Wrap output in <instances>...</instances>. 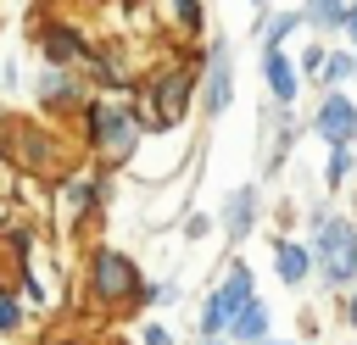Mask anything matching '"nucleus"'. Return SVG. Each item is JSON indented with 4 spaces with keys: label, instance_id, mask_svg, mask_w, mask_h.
Here are the masks:
<instances>
[{
    "label": "nucleus",
    "instance_id": "1",
    "mask_svg": "<svg viewBox=\"0 0 357 345\" xmlns=\"http://www.w3.org/2000/svg\"><path fill=\"white\" fill-rule=\"evenodd\" d=\"M78 122H84V145L95 150L100 167H123V161H134V150H139V139H145V117H139V106L112 100V95H89L84 111H78Z\"/></svg>",
    "mask_w": 357,
    "mask_h": 345
},
{
    "label": "nucleus",
    "instance_id": "2",
    "mask_svg": "<svg viewBox=\"0 0 357 345\" xmlns=\"http://www.w3.org/2000/svg\"><path fill=\"white\" fill-rule=\"evenodd\" d=\"M84 284H89V300H95V306H106V312H128L145 278H139V267H134L128 250H117V245H95V250H89V267H84Z\"/></svg>",
    "mask_w": 357,
    "mask_h": 345
},
{
    "label": "nucleus",
    "instance_id": "3",
    "mask_svg": "<svg viewBox=\"0 0 357 345\" xmlns=\"http://www.w3.org/2000/svg\"><path fill=\"white\" fill-rule=\"evenodd\" d=\"M50 206H56V228L61 234H78L89 217H100L112 206V172L106 167L100 172H61Z\"/></svg>",
    "mask_w": 357,
    "mask_h": 345
},
{
    "label": "nucleus",
    "instance_id": "4",
    "mask_svg": "<svg viewBox=\"0 0 357 345\" xmlns=\"http://www.w3.org/2000/svg\"><path fill=\"white\" fill-rule=\"evenodd\" d=\"M190 95H195V61L178 56L173 67L151 72V83H145V106H151V111H139L145 128H173V122L190 111Z\"/></svg>",
    "mask_w": 357,
    "mask_h": 345
},
{
    "label": "nucleus",
    "instance_id": "5",
    "mask_svg": "<svg viewBox=\"0 0 357 345\" xmlns=\"http://www.w3.org/2000/svg\"><path fill=\"white\" fill-rule=\"evenodd\" d=\"M33 45H39L45 67H61V72H84L89 56H95V45L84 39V28L67 22V17H45V22L33 28Z\"/></svg>",
    "mask_w": 357,
    "mask_h": 345
},
{
    "label": "nucleus",
    "instance_id": "6",
    "mask_svg": "<svg viewBox=\"0 0 357 345\" xmlns=\"http://www.w3.org/2000/svg\"><path fill=\"white\" fill-rule=\"evenodd\" d=\"M312 228H318L312 250L324 262V278L329 284H351L357 278V228L340 223V217H312Z\"/></svg>",
    "mask_w": 357,
    "mask_h": 345
},
{
    "label": "nucleus",
    "instance_id": "7",
    "mask_svg": "<svg viewBox=\"0 0 357 345\" xmlns=\"http://www.w3.org/2000/svg\"><path fill=\"white\" fill-rule=\"evenodd\" d=\"M33 100L45 117H78L84 100H89V78L84 72H61V67H45L33 78Z\"/></svg>",
    "mask_w": 357,
    "mask_h": 345
},
{
    "label": "nucleus",
    "instance_id": "8",
    "mask_svg": "<svg viewBox=\"0 0 357 345\" xmlns=\"http://www.w3.org/2000/svg\"><path fill=\"white\" fill-rule=\"evenodd\" d=\"M229 100H234L229 45H223V39H212V50H206V61H201V111H206V117H223V111H229Z\"/></svg>",
    "mask_w": 357,
    "mask_h": 345
},
{
    "label": "nucleus",
    "instance_id": "9",
    "mask_svg": "<svg viewBox=\"0 0 357 345\" xmlns=\"http://www.w3.org/2000/svg\"><path fill=\"white\" fill-rule=\"evenodd\" d=\"M312 128H318L329 145H351V139H357V106H351L346 95H329V100L318 106Z\"/></svg>",
    "mask_w": 357,
    "mask_h": 345
},
{
    "label": "nucleus",
    "instance_id": "10",
    "mask_svg": "<svg viewBox=\"0 0 357 345\" xmlns=\"http://www.w3.org/2000/svg\"><path fill=\"white\" fill-rule=\"evenodd\" d=\"M251 300H257V289H251V267H245V262H234V267H229V278L212 289V306H218L223 317H234V312H240V306H251Z\"/></svg>",
    "mask_w": 357,
    "mask_h": 345
},
{
    "label": "nucleus",
    "instance_id": "11",
    "mask_svg": "<svg viewBox=\"0 0 357 345\" xmlns=\"http://www.w3.org/2000/svg\"><path fill=\"white\" fill-rule=\"evenodd\" d=\"M262 78H268V89H273V100H279V106H290V100H296V67H290V56H284V50H262Z\"/></svg>",
    "mask_w": 357,
    "mask_h": 345
},
{
    "label": "nucleus",
    "instance_id": "12",
    "mask_svg": "<svg viewBox=\"0 0 357 345\" xmlns=\"http://www.w3.org/2000/svg\"><path fill=\"white\" fill-rule=\"evenodd\" d=\"M251 223H257V189H234L229 206H223V234L229 239H245Z\"/></svg>",
    "mask_w": 357,
    "mask_h": 345
},
{
    "label": "nucleus",
    "instance_id": "13",
    "mask_svg": "<svg viewBox=\"0 0 357 345\" xmlns=\"http://www.w3.org/2000/svg\"><path fill=\"white\" fill-rule=\"evenodd\" d=\"M229 334H234V339H245V345H262V339H268V306H262V300L240 306V312L229 317Z\"/></svg>",
    "mask_w": 357,
    "mask_h": 345
},
{
    "label": "nucleus",
    "instance_id": "14",
    "mask_svg": "<svg viewBox=\"0 0 357 345\" xmlns=\"http://www.w3.org/2000/svg\"><path fill=\"white\" fill-rule=\"evenodd\" d=\"M273 262H279V278H284V284H301V278H307V267H312V250H307V245H296V239H279Z\"/></svg>",
    "mask_w": 357,
    "mask_h": 345
},
{
    "label": "nucleus",
    "instance_id": "15",
    "mask_svg": "<svg viewBox=\"0 0 357 345\" xmlns=\"http://www.w3.org/2000/svg\"><path fill=\"white\" fill-rule=\"evenodd\" d=\"M22 317H28L22 295H17V289H0V334H17V328H22Z\"/></svg>",
    "mask_w": 357,
    "mask_h": 345
},
{
    "label": "nucleus",
    "instance_id": "16",
    "mask_svg": "<svg viewBox=\"0 0 357 345\" xmlns=\"http://www.w3.org/2000/svg\"><path fill=\"white\" fill-rule=\"evenodd\" d=\"M307 17L318 28H340L346 22V0H307Z\"/></svg>",
    "mask_w": 357,
    "mask_h": 345
},
{
    "label": "nucleus",
    "instance_id": "17",
    "mask_svg": "<svg viewBox=\"0 0 357 345\" xmlns=\"http://www.w3.org/2000/svg\"><path fill=\"white\" fill-rule=\"evenodd\" d=\"M296 22H301L296 11H279V17H273V22L262 28V50H279V45L290 39V28H296Z\"/></svg>",
    "mask_w": 357,
    "mask_h": 345
},
{
    "label": "nucleus",
    "instance_id": "18",
    "mask_svg": "<svg viewBox=\"0 0 357 345\" xmlns=\"http://www.w3.org/2000/svg\"><path fill=\"white\" fill-rule=\"evenodd\" d=\"M178 300V284H139V295H134V306H173Z\"/></svg>",
    "mask_w": 357,
    "mask_h": 345
},
{
    "label": "nucleus",
    "instance_id": "19",
    "mask_svg": "<svg viewBox=\"0 0 357 345\" xmlns=\"http://www.w3.org/2000/svg\"><path fill=\"white\" fill-rule=\"evenodd\" d=\"M351 72H357V56H351V50H335V56H324V78H329V83H346Z\"/></svg>",
    "mask_w": 357,
    "mask_h": 345
},
{
    "label": "nucleus",
    "instance_id": "20",
    "mask_svg": "<svg viewBox=\"0 0 357 345\" xmlns=\"http://www.w3.org/2000/svg\"><path fill=\"white\" fill-rule=\"evenodd\" d=\"M346 172H351V150H346V145H335V156H329V184H340Z\"/></svg>",
    "mask_w": 357,
    "mask_h": 345
},
{
    "label": "nucleus",
    "instance_id": "21",
    "mask_svg": "<svg viewBox=\"0 0 357 345\" xmlns=\"http://www.w3.org/2000/svg\"><path fill=\"white\" fill-rule=\"evenodd\" d=\"M173 17L184 28H201V0H173Z\"/></svg>",
    "mask_w": 357,
    "mask_h": 345
},
{
    "label": "nucleus",
    "instance_id": "22",
    "mask_svg": "<svg viewBox=\"0 0 357 345\" xmlns=\"http://www.w3.org/2000/svg\"><path fill=\"white\" fill-rule=\"evenodd\" d=\"M139 339H145V345H173V334H167L162 323H145V328H139Z\"/></svg>",
    "mask_w": 357,
    "mask_h": 345
},
{
    "label": "nucleus",
    "instance_id": "23",
    "mask_svg": "<svg viewBox=\"0 0 357 345\" xmlns=\"http://www.w3.org/2000/svg\"><path fill=\"white\" fill-rule=\"evenodd\" d=\"M6 139H11V111L0 106V156H6Z\"/></svg>",
    "mask_w": 357,
    "mask_h": 345
},
{
    "label": "nucleus",
    "instance_id": "24",
    "mask_svg": "<svg viewBox=\"0 0 357 345\" xmlns=\"http://www.w3.org/2000/svg\"><path fill=\"white\" fill-rule=\"evenodd\" d=\"M346 33H351V45H357V6H346V22H340Z\"/></svg>",
    "mask_w": 357,
    "mask_h": 345
},
{
    "label": "nucleus",
    "instance_id": "25",
    "mask_svg": "<svg viewBox=\"0 0 357 345\" xmlns=\"http://www.w3.org/2000/svg\"><path fill=\"white\" fill-rule=\"evenodd\" d=\"M45 345H84V339H45Z\"/></svg>",
    "mask_w": 357,
    "mask_h": 345
},
{
    "label": "nucleus",
    "instance_id": "26",
    "mask_svg": "<svg viewBox=\"0 0 357 345\" xmlns=\"http://www.w3.org/2000/svg\"><path fill=\"white\" fill-rule=\"evenodd\" d=\"M351 323H357V295H351Z\"/></svg>",
    "mask_w": 357,
    "mask_h": 345
},
{
    "label": "nucleus",
    "instance_id": "27",
    "mask_svg": "<svg viewBox=\"0 0 357 345\" xmlns=\"http://www.w3.org/2000/svg\"><path fill=\"white\" fill-rule=\"evenodd\" d=\"M195 345H218V339H195Z\"/></svg>",
    "mask_w": 357,
    "mask_h": 345
},
{
    "label": "nucleus",
    "instance_id": "28",
    "mask_svg": "<svg viewBox=\"0 0 357 345\" xmlns=\"http://www.w3.org/2000/svg\"><path fill=\"white\" fill-rule=\"evenodd\" d=\"M262 345H279V339H262Z\"/></svg>",
    "mask_w": 357,
    "mask_h": 345
}]
</instances>
